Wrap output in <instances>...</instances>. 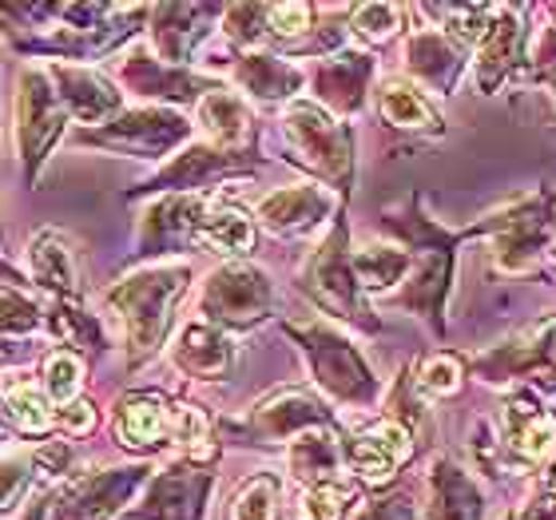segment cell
Returning a JSON list of instances; mask_svg holds the SVG:
<instances>
[{
  "instance_id": "cell-15",
  "label": "cell",
  "mask_w": 556,
  "mask_h": 520,
  "mask_svg": "<svg viewBox=\"0 0 556 520\" xmlns=\"http://www.w3.org/2000/svg\"><path fill=\"white\" fill-rule=\"evenodd\" d=\"M501 445L509 453L513 469L548 473L556 465V414L536 397L533 385H517L505 397Z\"/></svg>"
},
{
  "instance_id": "cell-23",
  "label": "cell",
  "mask_w": 556,
  "mask_h": 520,
  "mask_svg": "<svg viewBox=\"0 0 556 520\" xmlns=\"http://www.w3.org/2000/svg\"><path fill=\"white\" fill-rule=\"evenodd\" d=\"M45 68L52 76V84H56L60 104L76 124H96L100 128V124H112L124 112V96L104 72L80 68V64H60V60H52Z\"/></svg>"
},
{
  "instance_id": "cell-50",
  "label": "cell",
  "mask_w": 556,
  "mask_h": 520,
  "mask_svg": "<svg viewBox=\"0 0 556 520\" xmlns=\"http://www.w3.org/2000/svg\"><path fill=\"white\" fill-rule=\"evenodd\" d=\"M545 489H548V493H553V497H556V465H553V469H548V473H545Z\"/></svg>"
},
{
  "instance_id": "cell-20",
  "label": "cell",
  "mask_w": 556,
  "mask_h": 520,
  "mask_svg": "<svg viewBox=\"0 0 556 520\" xmlns=\"http://www.w3.org/2000/svg\"><path fill=\"white\" fill-rule=\"evenodd\" d=\"M525 60V24L513 4H497L485 36L473 48V84L481 96H493L521 72Z\"/></svg>"
},
{
  "instance_id": "cell-45",
  "label": "cell",
  "mask_w": 556,
  "mask_h": 520,
  "mask_svg": "<svg viewBox=\"0 0 556 520\" xmlns=\"http://www.w3.org/2000/svg\"><path fill=\"white\" fill-rule=\"evenodd\" d=\"M314 4H267V36L275 45H299L302 36L314 33Z\"/></svg>"
},
{
  "instance_id": "cell-40",
  "label": "cell",
  "mask_w": 556,
  "mask_h": 520,
  "mask_svg": "<svg viewBox=\"0 0 556 520\" xmlns=\"http://www.w3.org/2000/svg\"><path fill=\"white\" fill-rule=\"evenodd\" d=\"M358 497L354 481H338V485H318L302 489L299 505H294V520H342Z\"/></svg>"
},
{
  "instance_id": "cell-37",
  "label": "cell",
  "mask_w": 556,
  "mask_h": 520,
  "mask_svg": "<svg viewBox=\"0 0 556 520\" xmlns=\"http://www.w3.org/2000/svg\"><path fill=\"white\" fill-rule=\"evenodd\" d=\"M36 489H45L40 469H36V449L0 457V520L28 509V493H36Z\"/></svg>"
},
{
  "instance_id": "cell-25",
  "label": "cell",
  "mask_w": 556,
  "mask_h": 520,
  "mask_svg": "<svg viewBox=\"0 0 556 520\" xmlns=\"http://www.w3.org/2000/svg\"><path fill=\"white\" fill-rule=\"evenodd\" d=\"M255 239H258L255 219L235 199L211 191L203 211H199L195 246H207L215 255H227V263H247V255L255 251Z\"/></svg>"
},
{
  "instance_id": "cell-48",
  "label": "cell",
  "mask_w": 556,
  "mask_h": 520,
  "mask_svg": "<svg viewBox=\"0 0 556 520\" xmlns=\"http://www.w3.org/2000/svg\"><path fill=\"white\" fill-rule=\"evenodd\" d=\"M509 520H556V497L548 489H541L536 497H529L525 505L509 512Z\"/></svg>"
},
{
  "instance_id": "cell-39",
  "label": "cell",
  "mask_w": 556,
  "mask_h": 520,
  "mask_svg": "<svg viewBox=\"0 0 556 520\" xmlns=\"http://www.w3.org/2000/svg\"><path fill=\"white\" fill-rule=\"evenodd\" d=\"M402 21H406V9L402 4H382V0H374V4H358V9H350V33L358 36L362 45H386V40H394L402 33Z\"/></svg>"
},
{
  "instance_id": "cell-7",
  "label": "cell",
  "mask_w": 556,
  "mask_h": 520,
  "mask_svg": "<svg viewBox=\"0 0 556 520\" xmlns=\"http://www.w3.org/2000/svg\"><path fill=\"white\" fill-rule=\"evenodd\" d=\"M275 310L270 275L255 263H223L203 278L199 290V322L219 326L227 334L255 330Z\"/></svg>"
},
{
  "instance_id": "cell-33",
  "label": "cell",
  "mask_w": 556,
  "mask_h": 520,
  "mask_svg": "<svg viewBox=\"0 0 556 520\" xmlns=\"http://www.w3.org/2000/svg\"><path fill=\"white\" fill-rule=\"evenodd\" d=\"M409 270H414V255L402 243H366L354 251V275H358L362 294H382L394 299L397 290L406 287Z\"/></svg>"
},
{
  "instance_id": "cell-38",
  "label": "cell",
  "mask_w": 556,
  "mask_h": 520,
  "mask_svg": "<svg viewBox=\"0 0 556 520\" xmlns=\"http://www.w3.org/2000/svg\"><path fill=\"white\" fill-rule=\"evenodd\" d=\"M278 497H282V481L275 473L247 477L231 497V520H275Z\"/></svg>"
},
{
  "instance_id": "cell-35",
  "label": "cell",
  "mask_w": 556,
  "mask_h": 520,
  "mask_svg": "<svg viewBox=\"0 0 556 520\" xmlns=\"http://www.w3.org/2000/svg\"><path fill=\"white\" fill-rule=\"evenodd\" d=\"M45 330L48 334L64 338V346L88 350V354H100V350L108 346L104 330H100V318L68 299H56L52 302V310H45Z\"/></svg>"
},
{
  "instance_id": "cell-4",
  "label": "cell",
  "mask_w": 556,
  "mask_h": 520,
  "mask_svg": "<svg viewBox=\"0 0 556 520\" xmlns=\"http://www.w3.org/2000/svg\"><path fill=\"white\" fill-rule=\"evenodd\" d=\"M299 290L318 306L323 314L338 322L354 326L362 334H378L382 322L370 310V299L362 294L358 275H354V251H350V227L346 215L338 211L326 239L311 251V258L299 270Z\"/></svg>"
},
{
  "instance_id": "cell-14",
  "label": "cell",
  "mask_w": 556,
  "mask_h": 520,
  "mask_svg": "<svg viewBox=\"0 0 556 520\" xmlns=\"http://www.w3.org/2000/svg\"><path fill=\"white\" fill-rule=\"evenodd\" d=\"M469 366L485 385H509L521 382V378H536V390H548L556 378V314H545L529 330L505 338L485 354H477Z\"/></svg>"
},
{
  "instance_id": "cell-31",
  "label": "cell",
  "mask_w": 556,
  "mask_h": 520,
  "mask_svg": "<svg viewBox=\"0 0 556 520\" xmlns=\"http://www.w3.org/2000/svg\"><path fill=\"white\" fill-rule=\"evenodd\" d=\"M195 119L207 143L223 151H251V107L247 100L235 88L219 84V88H211L203 100L195 104Z\"/></svg>"
},
{
  "instance_id": "cell-42",
  "label": "cell",
  "mask_w": 556,
  "mask_h": 520,
  "mask_svg": "<svg viewBox=\"0 0 556 520\" xmlns=\"http://www.w3.org/2000/svg\"><path fill=\"white\" fill-rule=\"evenodd\" d=\"M80 382H84V358L76 350H52L45 358V393L48 402L68 405L80 397Z\"/></svg>"
},
{
  "instance_id": "cell-13",
  "label": "cell",
  "mask_w": 556,
  "mask_h": 520,
  "mask_svg": "<svg viewBox=\"0 0 556 520\" xmlns=\"http://www.w3.org/2000/svg\"><path fill=\"white\" fill-rule=\"evenodd\" d=\"M342 441V461H346V473L354 477V485L366 489H386L397 477V469L414 457V433H409L402 421L394 417H370L362 426L338 433Z\"/></svg>"
},
{
  "instance_id": "cell-18",
  "label": "cell",
  "mask_w": 556,
  "mask_h": 520,
  "mask_svg": "<svg viewBox=\"0 0 556 520\" xmlns=\"http://www.w3.org/2000/svg\"><path fill=\"white\" fill-rule=\"evenodd\" d=\"M223 4H160L148 12V36L151 48L160 52L163 64L184 68L195 60V52L207 45L211 28L223 16Z\"/></svg>"
},
{
  "instance_id": "cell-11",
  "label": "cell",
  "mask_w": 556,
  "mask_h": 520,
  "mask_svg": "<svg viewBox=\"0 0 556 520\" xmlns=\"http://www.w3.org/2000/svg\"><path fill=\"white\" fill-rule=\"evenodd\" d=\"M191 119L179 116L175 107H128L119 112L112 124L104 128H88L80 131V143L88 148H104V151H119V155H136V160H163L172 151H184L187 139H191Z\"/></svg>"
},
{
  "instance_id": "cell-49",
  "label": "cell",
  "mask_w": 556,
  "mask_h": 520,
  "mask_svg": "<svg viewBox=\"0 0 556 520\" xmlns=\"http://www.w3.org/2000/svg\"><path fill=\"white\" fill-rule=\"evenodd\" d=\"M541 84H545L548 100H553V104H556V72H548V76H541Z\"/></svg>"
},
{
  "instance_id": "cell-26",
  "label": "cell",
  "mask_w": 556,
  "mask_h": 520,
  "mask_svg": "<svg viewBox=\"0 0 556 520\" xmlns=\"http://www.w3.org/2000/svg\"><path fill=\"white\" fill-rule=\"evenodd\" d=\"M469 52L457 48L450 36H441L438 28H417L406 40V72L421 88L438 96H450L462 80Z\"/></svg>"
},
{
  "instance_id": "cell-36",
  "label": "cell",
  "mask_w": 556,
  "mask_h": 520,
  "mask_svg": "<svg viewBox=\"0 0 556 520\" xmlns=\"http://www.w3.org/2000/svg\"><path fill=\"white\" fill-rule=\"evenodd\" d=\"M4 402H9V417L16 433H48V429L56 426V405L48 402L45 390H36L33 382H21V378H12L4 382Z\"/></svg>"
},
{
  "instance_id": "cell-8",
  "label": "cell",
  "mask_w": 556,
  "mask_h": 520,
  "mask_svg": "<svg viewBox=\"0 0 556 520\" xmlns=\"http://www.w3.org/2000/svg\"><path fill=\"white\" fill-rule=\"evenodd\" d=\"M334 426V409L302 385H278L263 402L247 409L243 421H223L219 433H231L243 445H290L311 429Z\"/></svg>"
},
{
  "instance_id": "cell-22",
  "label": "cell",
  "mask_w": 556,
  "mask_h": 520,
  "mask_svg": "<svg viewBox=\"0 0 556 520\" xmlns=\"http://www.w3.org/2000/svg\"><path fill=\"white\" fill-rule=\"evenodd\" d=\"M207 195H160L155 199V203L143 211V223H139L136 263L139 258L184 255V251H191V246H195L199 211H203Z\"/></svg>"
},
{
  "instance_id": "cell-3",
  "label": "cell",
  "mask_w": 556,
  "mask_h": 520,
  "mask_svg": "<svg viewBox=\"0 0 556 520\" xmlns=\"http://www.w3.org/2000/svg\"><path fill=\"white\" fill-rule=\"evenodd\" d=\"M299 342L302 358L311 366L314 385L323 390L326 402L342 409H374L382 402V382L370 370V362L338 326L330 322H287L282 326Z\"/></svg>"
},
{
  "instance_id": "cell-27",
  "label": "cell",
  "mask_w": 556,
  "mask_h": 520,
  "mask_svg": "<svg viewBox=\"0 0 556 520\" xmlns=\"http://www.w3.org/2000/svg\"><path fill=\"white\" fill-rule=\"evenodd\" d=\"M172 362L195 382H223L235 366V342L219 326L187 322L175 338Z\"/></svg>"
},
{
  "instance_id": "cell-46",
  "label": "cell",
  "mask_w": 556,
  "mask_h": 520,
  "mask_svg": "<svg viewBox=\"0 0 556 520\" xmlns=\"http://www.w3.org/2000/svg\"><path fill=\"white\" fill-rule=\"evenodd\" d=\"M358 520H421V517H417L409 493H386V497L374 500Z\"/></svg>"
},
{
  "instance_id": "cell-52",
  "label": "cell",
  "mask_w": 556,
  "mask_h": 520,
  "mask_svg": "<svg viewBox=\"0 0 556 520\" xmlns=\"http://www.w3.org/2000/svg\"><path fill=\"white\" fill-rule=\"evenodd\" d=\"M505 520H509V517H505Z\"/></svg>"
},
{
  "instance_id": "cell-51",
  "label": "cell",
  "mask_w": 556,
  "mask_h": 520,
  "mask_svg": "<svg viewBox=\"0 0 556 520\" xmlns=\"http://www.w3.org/2000/svg\"><path fill=\"white\" fill-rule=\"evenodd\" d=\"M553 243H556V239H553Z\"/></svg>"
},
{
  "instance_id": "cell-43",
  "label": "cell",
  "mask_w": 556,
  "mask_h": 520,
  "mask_svg": "<svg viewBox=\"0 0 556 520\" xmlns=\"http://www.w3.org/2000/svg\"><path fill=\"white\" fill-rule=\"evenodd\" d=\"M223 36L239 52H263L267 45V4H231L223 12Z\"/></svg>"
},
{
  "instance_id": "cell-41",
  "label": "cell",
  "mask_w": 556,
  "mask_h": 520,
  "mask_svg": "<svg viewBox=\"0 0 556 520\" xmlns=\"http://www.w3.org/2000/svg\"><path fill=\"white\" fill-rule=\"evenodd\" d=\"M462 378H465V362L457 354H450V350H438V354L417 362L414 385L421 397H453V393L462 390Z\"/></svg>"
},
{
  "instance_id": "cell-30",
  "label": "cell",
  "mask_w": 556,
  "mask_h": 520,
  "mask_svg": "<svg viewBox=\"0 0 556 520\" xmlns=\"http://www.w3.org/2000/svg\"><path fill=\"white\" fill-rule=\"evenodd\" d=\"M485 517V493L450 457L429 465V505L421 520H481Z\"/></svg>"
},
{
  "instance_id": "cell-6",
  "label": "cell",
  "mask_w": 556,
  "mask_h": 520,
  "mask_svg": "<svg viewBox=\"0 0 556 520\" xmlns=\"http://www.w3.org/2000/svg\"><path fill=\"white\" fill-rule=\"evenodd\" d=\"M282 139L290 160L306 167L323 187L346 199L354 187V128L330 116L314 100H294L282 107Z\"/></svg>"
},
{
  "instance_id": "cell-5",
  "label": "cell",
  "mask_w": 556,
  "mask_h": 520,
  "mask_svg": "<svg viewBox=\"0 0 556 520\" xmlns=\"http://www.w3.org/2000/svg\"><path fill=\"white\" fill-rule=\"evenodd\" d=\"M469 239H489L493 266L501 275H533L556 239V195L553 187H541L533 195L517 199L509 207L493 211L473 227H465Z\"/></svg>"
},
{
  "instance_id": "cell-28",
  "label": "cell",
  "mask_w": 556,
  "mask_h": 520,
  "mask_svg": "<svg viewBox=\"0 0 556 520\" xmlns=\"http://www.w3.org/2000/svg\"><path fill=\"white\" fill-rule=\"evenodd\" d=\"M28 270L33 282L56 299L76 302L80 294V270H76V246L60 227H40L28 239Z\"/></svg>"
},
{
  "instance_id": "cell-16",
  "label": "cell",
  "mask_w": 556,
  "mask_h": 520,
  "mask_svg": "<svg viewBox=\"0 0 556 520\" xmlns=\"http://www.w3.org/2000/svg\"><path fill=\"white\" fill-rule=\"evenodd\" d=\"M211 485H215L211 465H195L179 457L175 465L151 473L139 500L128 509V520H203L207 517Z\"/></svg>"
},
{
  "instance_id": "cell-1",
  "label": "cell",
  "mask_w": 556,
  "mask_h": 520,
  "mask_svg": "<svg viewBox=\"0 0 556 520\" xmlns=\"http://www.w3.org/2000/svg\"><path fill=\"white\" fill-rule=\"evenodd\" d=\"M382 227L414 255V270H409L406 287L394 294V302L402 310L417 314L438 338H445V299H450L453 275H457V246L469 234L445 231L438 219H429L417 191L402 211H386Z\"/></svg>"
},
{
  "instance_id": "cell-10",
  "label": "cell",
  "mask_w": 556,
  "mask_h": 520,
  "mask_svg": "<svg viewBox=\"0 0 556 520\" xmlns=\"http://www.w3.org/2000/svg\"><path fill=\"white\" fill-rule=\"evenodd\" d=\"M68 128V112L60 104V92L48 68H21L16 76V148H21L24 179L28 187L52 155L56 139Z\"/></svg>"
},
{
  "instance_id": "cell-44",
  "label": "cell",
  "mask_w": 556,
  "mask_h": 520,
  "mask_svg": "<svg viewBox=\"0 0 556 520\" xmlns=\"http://www.w3.org/2000/svg\"><path fill=\"white\" fill-rule=\"evenodd\" d=\"M45 326V306L16 282L0 287V334H33Z\"/></svg>"
},
{
  "instance_id": "cell-2",
  "label": "cell",
  "mask_w": 556,
  "mask_h": 520,
  "mask_svg": "<svg viewBox=\"0 0 556 520\" xmlns=\"http://www.w3.org/2000/svg\"><path fill=\"white\" fill-rule=\"evenodd\" d=\"M191 287V263H155L139 266L128 278L112 282L104 294L108 314L119 322L124 342L131 350V366H143L163 350L172 330L175 306Z\"/></svg>"
},
{
  "instance_id": "cell-17",
  "label": "cell",
  "mask_w": 556,
  "mask_h": 520,
  "mask_svg": "<svg viewBox=\"0 0 556 520\" xmlns=\"http://www.w3.org/2000/svg\"><path fill=\"white\" fill-rule=\"evenodd\" d=\"M116 80L128 88V92L143 96V100H155V107H172V104H199L211 88H219V76H203V72L191 68H175V64H163L151 52H128V56L116 64Z\"/></svg>"
},
{
  "instance_id": "cell-19",
  "label": "cell",
  "mask_w": 556,
  "mask_h": 520,
  "mask_svg": "<svg viewBox=\"0 0 556 520\" xmlns=\"http://www.w3.org/2000/svg\"><path fill=\"white\" fill-rule=\"evenodd\" d=\"M370 80H374V56L370 52L338 48L334 56H323L311 72L314 104L326 107V112L338 116V119L358 116L362 107H366Z\"/></svg>"
},
{
  "instance_id": "cell-12",
  "label": "cell",
  "mask_w": 556,
  "mask_h": 520,
  "mask_svg": "<svg viewBox=\"0 0 556 520\" xmlns=\"http://www.w3.org/2000/svg\"><path fill=\"white\" fill-rule=\"evenodd\" d=\"M255 167V151H223L203 139V143H187L184 151H175L172 163H163L160 172L131 187L128 195H207L215 183L251 175Z\"/></svg>"
},
{
  "instance_id": "cell-29",
  "label": "cell",
  "mask_w": 556,
  "mask_h": 520,
  "mask_svg": "<svg viewBox=\"0 0 556 520\" xmlns=\"http://www.w3.org/2000/svg\"><path fill=\"white\" fill-rule=\"evenodd\" d=\"M287 469L302 489L350 481L346 461H342V441H338V429L323 426V429H311V433H302V437L290 441L287 445Z\"/></svg>"
},
{
  "instance_id": "cell-9",
  "label": "cell",
  "mask_w": 556,
  "mask_h": 520,
  "mask_svg": "<svg viewBox=\"0 0 556 520\" xmlns=\"http://www.w3.org/2000/svg\"><path fill=\"white\" fill-rule=\"evenodd\" d=\"M151 465H112L72 473L48 505V520H116L151 481Z\"/></svg>"
},
{
  "instance_id": "cell-24",
  "label": "cell",
  "mask_w": 556,
  "mask_h": 520,
  "mask_svg": "<svg viewBox=\"0 0 556 520\" xmlns=\"http://www.w3.org/2000/svg\"><path fill=\"white\" fill-rule=\"evenodd\" d=\"M231 80L255 104H294L306 84V72L275 52H239L231 60Z\"/></svg>"
},
{
  "instance_id": "cell-32",
  "label": "cell",
  "mask_w": 556,
  "mask_h": 520,
  "mask_svg": "<svg viewBox=\"0 0 556 520\" xmlns=\"http://www.w3.org/2000/svg\"><path fill=\"white\" fill-rule=\"evenodd\" d=\"M374 104H378V116L394 131H417V136H441L445 131L438 107L429 104L426 92L409 80H397V76L382 80L374 92Z\"/></svg>"
},
{
  "instance_id": "cell-21",
  "label": "cell",
  "mask_w": 556,
  "mask_h": 520,
  "mask_svg": "<svg viewBox=\"0 0 556 520\" xmlns=\"http://www.w3.org/2000/svg\"><path fill=\"white\" fill-rule=\"evenodd\" d=\"M338 195L323 183H294V187H278L270 195H263L255 203V219L267 227L270 234H282V239H294V234H306L314 227H323L326 219L338 215Z\"/></svg>"
},
{
  "instance_id": "cell-34",
  "label": "cell",
  "mask_w": 556,
  "mask_h": 520,
  "mask_svg": "<svg viewBox=\"0 0 556 520\" xmlns=\"http://www.w3.org/2000/svg\"><path fill=\"white\" fill-rule=\"evenodd\" d=\"M417 12L433 16L438 24H429V28H438L441 36H450L453 45L469 52V48H477V40L485 36L497 4H421Z\"/></svg>"
},
{
  "instance_id": "cell-47",
  "label": "cell",
  "mask_w": 556,
  "mask_h": 520,
  "mask_svg": "<svg viewBox=\"0 0 556 520\" xmlns=\"http://www.w3.org/2000/svg\"><path fill=\"white\" fill-rule=\"evenodd\" d=\"M56 426L64 429V437H80V433H88V429L96 426V409H92V402H84V397H76V402L60 405V409H56Z\"/></svg>"
}]
</instances>
